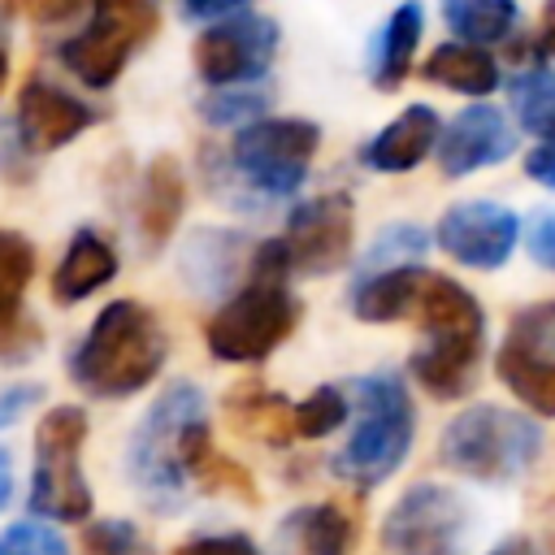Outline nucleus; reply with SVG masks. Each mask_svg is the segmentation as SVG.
<instances>
[{"instance_id": "obj_5", "label": "nucleus", "mask_w": 555, "mask_h": 555, "mask_svg": "<svg viewBox=\"0 0 555 555\" xmlns=\"http://www.w3.org/2000/svg\"><path fill=\"white\" fill-rule=\"evenodd\" d=\"M356 399H360V421H356V434L347 438V447L334 455V473L356 486H377L403 464V455L412 447L416 416H412V399L395 373L360 377Z\"/></svg>"}, {"instance_id": "obj_33", "label": "nucleus", "mask_w": 555, "mask_h": 555, "mask_svg": "<svg viewBox=\"0 0 555 555\" xmlns=\"http://www.w3.org/2000/svg\"><path fill=\"white\" fill-rule=\"evenodd\" d=\"M421 251H425V230H416V225H390V230L377 238V247L369 251V269H373V264L395 269V264H403V260H412V256H421Z\"/></svg>"}, {"instance_id": "obj_29", "label": "nucleus", "mask_w": 555, "mask_h": 555, "mask_svg": "<svg viewBox=\"0 0 555 555\" xmlns=\"http://www.w3.org/2000/svg\"><path fill=\"white\" fill-rule=\"evenodd\" d=\"M191 481H199L208 494H217V490H230V494H238V499H247V503H256L260 494H256V481H251V473L247 468H238L234 460H225L217 447L204 455V464L195 468V477Z\"/></svg>"}, {"instance_id": "obj_6", "label": "nucleus", "mask_w": 555, "mask_h": 555, "mask_svg": "<svg viewBox=\"0 0 555 555\" xmlns=\"http://www.w3.org/2000/svg\"><path fill=\"white\" fill-rule=\"evenodd\" d=\"M538 451H542L538 425L494 403H477L460 412L438 442L442 464L473 481H512L538 460Z\"/></svg>"}, {"instance_id": "obj_8", "label": "nucleus", "mask_w": 555, "mask_h": 555, "mask_svg": "<svg viewBox=\"0 0 555 555\" xmlns=\"http://www.w3.org/2000/svg\"><path fill=\"white\" fill-rule=\"evenodd\" d=\"M156 35V0H95V17L61 48V61L87 87H108L130 52Z\"/></svg>"}, {"instance_id": "obj_31", "label": "nucleus", "mask_w": 555, "mask_h": 555, "mask_svg": "<svg viewBox=\"0 0 555 555\" xmlns=\"http://www.w3.org/2000/svg\"><path fill=\"white\" fill-rule=\"evenodd\" d=\"M0 555H69V546L61 542L56 529L39 520H17L0 533Z\"/></svg>"}, {"instance_id": "obj_43", "label": "nucleus", "mask_w": 555, "mask_h": 555, "mask_svg": "<svg viewBox=\"0 0 555 555\" xmlns=\"http://www.w3.org/2000/svg\"><path fill=\"white\" fill-rule=\"evenodd\" d=\"M13 494V464H9V451H0V507L9 503Z\"/></svg>"}, {"instance_id": "obj_15", "label": "nucleus", "mask_w": 555, "mask_h": 555, "mask_svg": "<svg viewBox=\"0 0 555 555\" xmlns=\"http://www.w3.org/2000/svg\"><path fill=\"white\" fill-rule=\"evenodd\" d=\"M91 121L95 113L48 78H30L17 95V130L30 152H56L69 139H78Z\"/></svg>"}, {"instance_id": "obj_32", "label": "nucleus", "mask_w": 555, "mask_h": 555, "mask_svg": "<svg viewBox=\"0 0 555 555\" xmlns=\"http://www.w3.org/2000/svg\"><path fill=\"white\" fill-rule=\"evenodd\" d=\"M82 551L87 555H143V542L130 520H95L82 529Z\"/></svg>"}, {"instance_id": "obj_42", "label": "nucleus", "mask_w": 555, "mask_h": 555, "mask_svg": "<svg viewBox=\"0 0 555 555\" xmlns=\"http://www.w3.org/2000/svg\"><path fill=\"white\" fill-rule=\"evenodd\" d=\"M490 555H538V551H533V542H529V538H503Z\"/></svg>"}, {"instance_id": "obj_40", "label": "nucleus", "mask_w": 555, "mask_h": 555, "mask_svg": "<svg viewBox=\"0 0 555 555\" xmlns=\"http://www.w3.org/2000/svg\"><path fill=\"white\" fill-rule=\"evenodd\" d=\"M243 0H186L182 9H186V17H221V13H230V9H238Z\"/></svg>"}, {"instance_id": "obj_44", "label": "nucleus", "mask_w": 555, "mask_h": 555, "mask_svg": "<svg viewBox=\"0 0 555 555\" xmlns=\"http://www.w3.org/2000/svg\"><path fill=\"white\" fill-rule=\"evenodd\" d=\"M4 78H9V52H4V43H0V87H4Z\"/></svg>"}, {"instance_id": "obj_1", "label": "nucleus", "mask_w": 555, "mask_h": 555, "mask_svg": "<svg viewBox=\"0 0 555 555\" xmlns=\"http://www.w3.org/2000/svg\"><path fill=\"white\" fill-rule=\"evenodd\" d=\"M208 451H212V434L204 416V395L191 382H173L134 429L126 468L130 481L160 512H173L182 503V486L195 477Z\"/></svg>"}, {"instance_id": "obj_21", "label": "nucleus", "mask_w": 555, "mask_h": 555, "mask_svg": "<svg viewBox=\"0 0 555 555\" xmlns=\"http://www.w3.org/2000/svg\"><path fill=\"white\" fill-rule=\"evenodd\" d=\"M421 282H425V269H416V264H395V269H382V273H364V282L351 295V308H356L360 321H395V317L416 308Z\"/></svg>"}, {"instance_id": "obj_41", "label": "nucleus", "mask_w": 555, "mask_h": 555, "mask_svg": "<svg viewBox=\"0 0 555 555\" xmlns=\"http://www.w3.org/2000/svg\"><path fill=\"white\" fill-rule=\"evenodd\" d=\"M538 43H542V52H546V56H555V0H546V9H542Z\"/></svg>"}, {"instance_id": "obj_24", "label": "nucleus", "mask_w": 555, "mask_h": 555, "mask_svg": "<svg viewBox=\"0 0 555 555\" xmlns=\"http://www.w3.org/2000/svg\"><path fill=\"white\" fill-rule=\"evenodd\" d=\"M182 173L173 165V156H156L147 165V178H143V199H139V221H143V234L152 243L169 238L178 217H182Z\"/></svg>"}, {"instance_id": "obj_13", "label": "nucleus", "mask_w": 555, "mask_h": 555, "mask_svg": "<svg viewBox=\"0 0 555 555\" xmlns=\"http://www.w3.org/2000/svg\"><path fill=\"white\" fill-rule=\"evenodd\" d=\"M291 264L304 273H330L351 251V199L347 195H317L299 204L286 221Z\"/></svg>"}, {"instance_id": "obj_4", "label": "nucleus", "mask_w": 555, "mask_h": 555, "mask_svg": "<svg viewBox=\"0 0 555 555\" xmlns=\"http://www.w3.org/2000/svg\"><path fill=\"white\" fill-rule=\"evenodd\" d=\"M412 312L425 330V347L412 356V377L434 399H460L473 386V369L486 338L481 304L460 282L442 273H425Z\"/></svg>"}, {"instance_id": "obj_28", "label": "nucleus", "mask_w": 555, "mask_h": 555, "mask_svg": "<svg viewBox=\"0 0 555 555\" xmlns=\"http://www.w3.org/2000/svg\"><path fill=\"white\" fill-rule=\"evenodd\" d=\"M347 421V399L334 386L312 390L304 403H295V434L299 438H325Z\"/></svg>"}, {"instance_id": "obj_14", "label": "nucleus", "mask_w": 555, "mask_h": 555, "mask_svg": "<svg viewBox=\"0 0 555 555\" xmlns=\"http://www.w3.org/2000/svg\"><path fill=\"white\" fill-rule=\"evenodd\" d=\"M512 147H516V139H512V126L503 121V113L490 104H468L438 134V165L447 178H464L481 165H499L503 156H512Z\"/></svg>"}, {"instance_id": "obj_17", "label": "nucleus", "mask_w": 555, "mask_h": 555, "mask_svg": "<svg viewBox=\"0 0 555 555\" xmlns=\"http://www.w3.org/2000/svg\"><path fill=\"white\" fill-rule=\"evenodd\" d=\"M434 139H438V113L425 108V104H412L364 147V160L373 169L403 173V169H412V165H421L429 156Z\"/></svg>"}, {"instance_id": "obj_12", "label": "nucleus", "mask_w": 555, "mask_h": 555, "mask_svg": "<svg viewBox=\"0 0 555 555\" xmlns=\"http://www.w3.org/2000/svg\"><path fill=\"white\" fill-rule=\"evenodd\" d=\"M520 221L512 208L490 204V199H473V204H455L442 212L438 221V247L468 264V269H499L507 264L512 247H516Z\"/></svg>"}, {"instance_id": "obj_11", "label": "nucleus", "mask_w": 555, "mask_h": 555, "mask_svg": "<svg viewBox=\"0 0 555 555\" xmlns=\"http://www.w3.org/2000/svg\"><path fill=\"white\" fill-rule=\"evenodd\" d=\"M273 52H278V26L269 17H251V13L221 22V26H208L191 48L199 78L212 87L260 78L269 69Z\"/></svg>"}, {"instance_id": "obj_2", "label": "nucleus", "mask_w": 555, "mask_h": 555, "mask_svg": "<svg viewBox=\"0 0 555 555\" xmlns=\"http://www.w3.org/2000/svg\"><path fill=\"white\" fill-rule=\"evenodd\" d=\"M286 269L291 264V247L286 238H273L256 251L251 260V282L212 312V321L204 325L208 351L217 360L230 364H256L264 360L299 321V304L286 291Z\"/></svg>"}, {"instance_id": "obj_23", "label": "nucleus", "mask_w": 555, "mask_h": 555, "mask_svg": "<svg viewBox=\"0 0 555 555\" xmlns=\"http://www.w3.org/2000/svg\"><path fill=\"white\" fill-rule=\"evenodd\" d=\"M425 78L464 95H490L499 87V65L481 43H442L429 52Z\"/></svg>"}, {"instance_id": "obj_9", "label": "nucleus", "mask_w": 555, "mask_h": 555, "mask_svg": "<svg viewBox=\"0 0 555 555\" xmlns=\"http://www.w3.org/2000/svg\"><path fill=\"white\" fill-rule=\"evenodd\" d=\"M464 499L447 486L421 481L386 512L382 542L390 555H464Z\"/></svg>"}, {"instance_id": "obj_19", "label": "nucleus", "mask_w": 555, "mask_h": 555, "mask_svg": "<svg viewBox=\"0 0 555 555\" xmlns=\"http://www.w3.org/2000/svg\"><path fill=\"white\" fill-rule=\"evenodd\" d=\"M356 533L360 525L343 503H308L282 520V538L299 555H351Z\"/></svg>"}, {"instance_id": "obj_35", "label": "nucleus", "mask_w": 555, "mask_h": 555, "mask_svg": "<svg viewBox=\"0 0 555 555\" xmlns=\"http://www.w3.org/2000/svg\"><path fill=\"white\" fill-rule=\"evenodd\" d=\"M529 256L542 269H555V212H538L529 221Z\"/></svg>"}, {"instance_id": "obj_20", "label": "nucleus", "mask_w": 555, "mask_h": 555, "mask_svg": "<svg viewBox=\"0 0 555 555\" xmlns=\"http://www.w3.org/2000/svg\"><path fill=\"white\" fill-rule=\"evenodd\" d=\"M225 412H230V425L269 442V447H286L295 434V403H286L282 395H269L260 386H238L230 390L225 399Z\"/></svg>"}, {"instance_id": "obj_37", "label": "nucleus", "mask_w": 555, "mask_h": 555, "mask_svg": "<svg viewBox=\"0 0 555 555\" xmlns=\"http://www.w3.org/2000/svg\"><path fill=\"white\" fill-rule=\"evenodd\" d=\"M39 395H43V386H9V390H0V429L4 425H13L17 416H26V408L30 403H39Z\"/></svg>"}, {"instance_id": "obj_7", "label": "nucleus", "mask_w": 555, "mask_h": 555, "mask_svg": "<svg viewBox=\"0 0 555 555\" xmlns=\"http://www.w3.org/2000/svg\"><path fill=\"white\" fill-rule=\"evenodd\" d=\"M82 442H87V412L82 408H52L35 425V477H30V512L48 520H87L91 516V486L82 477Z\"/></svg>"}, {"instance_id": "obj_3", "label": "nucleus", "mask_w": 555, "mask_h": 555, "mask_svg": "<svg viewBox=\"0 0 555 555\" xmlns=\"http://www.w3.org/2000/svg\"><path fill=\"white\" fill-rule=\"evenodd\" d=\"M165 364V330L160 321L134 304L113 299L69 356L74 382L95 399H126L143 390Z\"/></svg>"}, {"instance_id": "obj_36", "label": "nucleus", "mask_w": 555, "mask_h": 555, "mask_svg": "<svg viewBox=\"0 0 555 555\" xmlns=\"http://www.w3.org/2000/svg\"><path fill=\"white\" fill-rule=\"evenodd\" d=\"M256 108H260V95H212V100H204L208 121H234V117H247Z\"/></svg>"}, {"instance_id": "obj_10", "label": "nucleus", "mask_w": 555, "mask_h": 555, "mask_svg": "<svg viewBox=\"0 0 555 555\" xmlns=\"http://www.w3.org/2000/svg\"><path fill=\"white\" fill-rule=\"evenodd\" d=\"M321 130L299 117H269L243 126L234 139V165L269 195H286L304 182Z\"/></svg>"}, {"instance_id": "obj_38", "label": "nucleus", "mask_w": 555, "mask_h": 555, "mask_svg": "<svg viewBox=\"0 0 555 555\" xmlns=\"http://www.w3.org/2000/svg\"><path fill=\"white\" fill-rule=\"evenodd\" d=\"M525 173H529L533 182H542V186L555 191V139H542V143L525 156Z\"/></svg>"}, {"instance_id": "obj_22", "label": "nucleus", "mask_w": 555, "mask_h": 555, "mask_svg": "<svg viewBox=\"0 0 555 555\" xmlns=\"http://www.w3.org/2000/svg\"><path fill=\"white\" fill-rule=\"evenodd\" d=\"M499 382L538 416H555V356H538L525 351L516 343L503 338L499 347Z\"/></svg>"}, {"instance_id": "obj_30", "label": "nucleus", "mask_w": 555, "mask_h": 555, "mask_svg": "<svg viewBox=\"0 0 555 555\" xmlns=\"http://www.w3.org/2000/svg\"><path fill=\"white\" fill-rule=\"evenodd\" d=\"M507 343H516V347H525V351H538V356H555V304L525 308V312L512 321Z\"/></svg>"}, {"instance_id": "obj_25", "label": "nucleus", "mask_w": 555, "mask_h": 555, "mask_svg": "<svg viewBox=\"0 0 555 555\" xmlns=\"http://www.w3.org/2000/svg\"><path fill=\"white\" fill-rule=\"evenodd\" d=\"M421 22H425V13H421L416 0H408V4H399L390 13V22H386V30L377 39V61H373V82L382 91H395L403 82L408 65H412V52L421 43Z\"/></svg>"}, {"instance_id": "obj_39", "label": "nucleus", "mask_w": 555, "mask_h": 555, "mask_svg": "<svg viewBox=\"0 0 555 555\" xmlns=\"http://www.w3.org/2000/svg\"><path fill=\"white\" fill-rule=\"evenodd\" d=\"M0 4L26 13V17H35V22H56V17H65L78 0H0Z\"/></svg>"}, {"instance_id": "obj_27", "label": "nucleus", "mask_w": 555, "mask_h": 555, "mask_svg": "<svg viewBox=\"0 0 555 555\" xmlns=\"http://www.w3.org/2000/svg\"><path fill=\"white\" fill-rule=\"evenodd\" d=\"M512 108L529 134L555 139V74L529 69V74L512 78Z\"/></svg>"}, {"instance_id": "obj_16", "label": "nucleus", "mask_w": 555, "mask_h": 555, "mask_svg": "<svg viewBox=\"0 0 555 555\" xmlns=\"http://www.w3.org/2000/svg\"><path fill=\"white\" fill-rule=\"evenodd\" d=\"M35 278V247L17 230H0V360L39 351V325L22 317V295Z\"/></svg>"}, {"instance_id": "obj_34", "label": "nucleus", "mask_w": 555, "mask_h": 555, "mask_svg": "<svg viewBox=\"0 0 555 555\" xmlns=\"http://www.w3.org/2000/svg\"><path fill=\"white\" fill-rule=\"evenodd\" d=\"M173 555H260L243 533H208V538H191L182 542Z\"/></svg>"}, {"instance_id": "obj_18", "label": "nucleus", "mask_w": 555, "mask_h": 555, "mask_svg": "<svg viewBox=\"0 0 555 555\" xmlns=\"http://www.w3.org/2000/svg\"><path fill=\"white\" fill-rule=\"evenodd\" d=\"M113 273H117V251L108 247V238H100L95 230H78L52 273V299L78 304V299L95 295L104 282H113Z\"/></svg>"}, {"instance_id": "obj_26", "label": "nucleus", "mask_w": 555, "mask_h": 555, "mask_svg": "<svg viewBox=\"0 0 555 555\" xmlns=\"http://www.w3.org/2000/svg\"><path fill=\"white\" fill-rule=\"evenodd\" d=\"M442 17L464 43H499L516 22V0H442Z\"/></svg>"}]
</instances>
